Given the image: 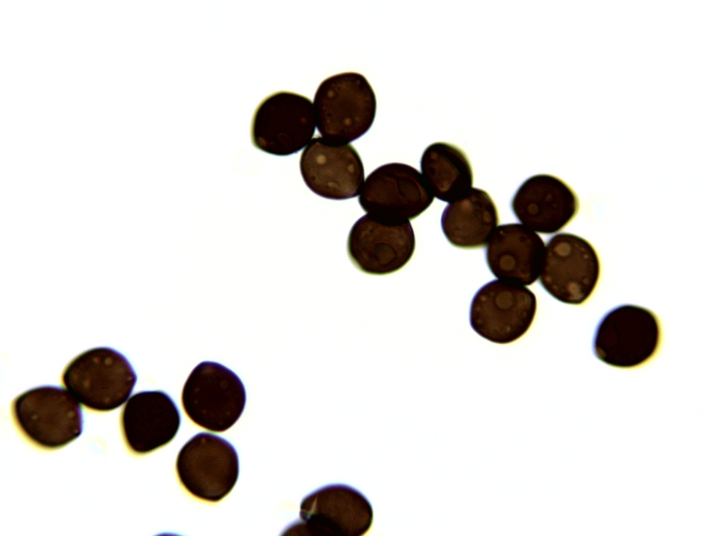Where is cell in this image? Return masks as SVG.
<instances>
[{"label": "cell", "instance_id": "1", "mask_svg": "<svg viewBox=\"0 0 714 536\" xmlns=\"http://www.w3.org/2000/svg\"><path fill=\"white\" fill-rule=\"evenodd\" d=\"M313 107L321 135L333 142L349 144L365 135L372 126L377 99L364 75L344 72L321 82Z\"/></svg>", "mask_w": 714, "mask_h": 536}, {"label": "cell", "instance_id": "2", "mask_svg": "<svg viewBox=\"0 0 714 536\" xmlns=\"http://www.w3.org/2000/svg\"><path fill=\"white\" fill-rule=\"evenodd\" d=\"M662 332L652 311L634 304L613 308L599 321L593 338V351L612 367L631 369L649 362L658 352Z\"/></svg>", "mask_w": 714, "mask_h": 536}, {"label": "cell", "instance_id": "3", "mask_svg": "<svg viewBox=\"0 0 714 536\" xmlns=\"http://www.w3.org/2000/svg\"><path fill=\"white\" fill-rule=\"evenodd\" d=\"M136 381V373L126 357L108 347L91 348L78 355L61 375L63 385L75 399L96 412L120 407Z\"/></svg>", "mask_w": 714, "mask_h": 536}, {"label": "cell", "instance_id": "4", "mask_svg": "<svg viewBox=\"0 0 714 536\" xmlns=\"http://www.w3.org/2000/svg\"><path fill=\"white\" fill-rule=\"evenodd\" d=\"M11 412L22 435L41 449L63 447L82 432L80 406L59 387L40 386L24 392L13 401Z\"/></svg>", "mask_w": 714, "mask_h": 536}, {"label": "cell", "instance_id": "5", "mask_svg": "<svg viewBox=\"0 0 714 536\" xmlns=\"http://www.w3.org/2000/svg\"><path fill=\"white\" fill-rule=\"evenodd\" d=\"M245 403V389L238 376L211 361L193 368L181 393L183 409L188 418L212 432L231 428L241 416Z\"/></svg>", "mask_w": 714, "mask_h": 536}, {"label": "cell", "instance_id": "6", "mask_svg": "<svg viewBox=\"0 0 714 536\" xmlns=\"http://www.w3.org/2000/svg\"><path fill=\"white\" fill-rule=\"evenodd\" d=\"M600 275L598 253L586 239L561 232L548 239L539 281L553 298L582 305L593 294Z\"/></svg>", "mask_w": 714, "mask_h": 536}, {"label": "cell", "instance_id": "7", "mask_svg": "<svg viewBox=\"0 0 714 536\" xmlns=\"http://www.w3.org/2000/svg\"><path fill=\"white\" fill-rule=\"evenodd\" d=\"M315 127L311 100L297 93L280 91L266 97L255 109L251 142L263 152L287 156L299 152L310 143Z\"/></svg>", "mask_w": 714, "mask_h": 536}, {"label": "cell", "instance_id": "8", "mask_svg": "<svg viewBox=\"0 0 714 536\" xmlns=\"http://www.w3.org/2000/svg\"><path fill=\"white\" fill-rule=\"evenodd\" d=\"M537 311V299L528 288L503 280H493L474 295L469 322L480 336L505 345L522 338L531 327Z\"/></svg>", "mask_w": 714, "mask_h": 536}, {"label": "cell", "instance_id": "9", "mask_svg": "<svg viewBox=\"0 0 714 536\" xmlns=\"http://www.w3.org/2000/svg\"><path fill=\"white\" fill-rule=\"evenodd\" d=\"M176 470L181 484L190 495L203 501L217 502L231 491L237 482L238 457L227 440L202 432L181 449Z\"/></svg>", "mask_w": 714, "mask_h": 536}, {"label": "cell", "instance_id": "10", "mask_svg": "<svg viewBox=\"0 0 714 536\" xmlns=\"http://www.w3.org/2000/svg\"><path fill=\"white\" fill-rule=\"evenodd\" d=\"M416 238L409 220L367 214L351 227L347 243L349 258L360 271L383 276L403 268L411 259Z\"/></svg>", "mask_w": 714, "mask_h": 536}, {"label": "cell", "instance_id": "11", "mask_svg": "<svg viewBox=\"0 0 714 536\" xmlns=\"http://www.w3.org/2000/svg\"><path fill=\"white\" fill-rule=\"evenodd\" d=\"M299 514L300 521L288 530L307 536H361L373 521L366 497L342 484L322 486L306 496Z\"/></svg>", "mask_w": 714, "mask_h": 536}, {"label": "cell", "instance_id": "12", "mask_svg": "<svg viewBox=\"0 0 714 536\" xmlns=\"http://www.w3.org/2000/svg\"><path fill=\"white\" fill-rule=\"evenodd\" d=\"M433 201L422 174L401 163H386L373 170L358 197L367 214L409 221L419 216Z\"/></svg>", "mask_w": 714, "mask_h": 536}, {"label": "cell", "instance_id": "13", "mask_svg": "<svg viewBox=\"0 0 714 536\" xmlns=\"http://www.w3.org/2000/svg\"><path fill=\"white\" fill-rule=\"evenodd\" d=\"M302 178L311 191L330 200L356 198L364 184L362 159L350 144L312 139L300 158Z\"/></svg>", "mask_w": 714, "mask_h": 536}, {"label": "cell", "instance_id": "14", "mask_svg": "<svg viewBox=\"0 0 714 536\" xmlns=\"http://www.w3.org/2000/svg\"><path fill=\"white\" fill-rule=\"evenodd\" d=\"M579 207L575 191L561 178L548 174L526 179L510 202L512 212L520 223L545 234L565 228L576 217Z\"/></svg>", "mask_w": 714, "mask_h": 536}, {"label": "cell", "instance_id": "15", "mask_svg": "<svg viewBox=\"0 0 714 536\" xmlns=\"http://www.w3.org/2000/svg\"><path fill=\"white\" fill-rule=\"evenodd\" d=\"M181 424L173 399L161 390L132 395L122 409L120 426L128 449L135 454L151 453L169 443Z\"/></svg>", "mask_w": 714, "mask_h": 536}, {"label": "cell", "instance_id": "16", "mask_svg": "<svg viewBox=\"0 0 714 536\" xmlns=\"http://www.w3.org/2000/svg\"><path fill=\"white\" fill-rule=\"evenodd\" d=\"M542 239L519 223L497 227L485 250L491 273L499 280L522 285L534 283L540 276L545 256Z\"/></svg>", "mask_w": 714, "mask_h": 536}, {"label": "cell", "instance_id": "17", "mask_svg": "<svg viewBox=\"0 0 714 536\" xmlns=\"http://www.w3.org/2000/svg\"><path fill=\"white\" fill-rule=\"evenodd\" d=\"M499 223L496 205L483 189L471 188L445 207L441 218L442 232L455 247L476 249L486 246Z\"/></svg>", "mask_w": 714, "mask_h": 536}, {"label": "cell", "instance_id": "18", "mask_svg": "<svg viewBox=\"0 0 714 536\" xmlns=\"http://www.w3.org/2000/svg\"><path fill=\"white\" fill-rule=\"evenodd\" d=\"M422 175L437 199L450 203L472 188L473 174L467 155L459 147L436 142L424 150L420 162Z\"/></svg>", "mask_w": 714, "mask_h": 536}]
</instances>
